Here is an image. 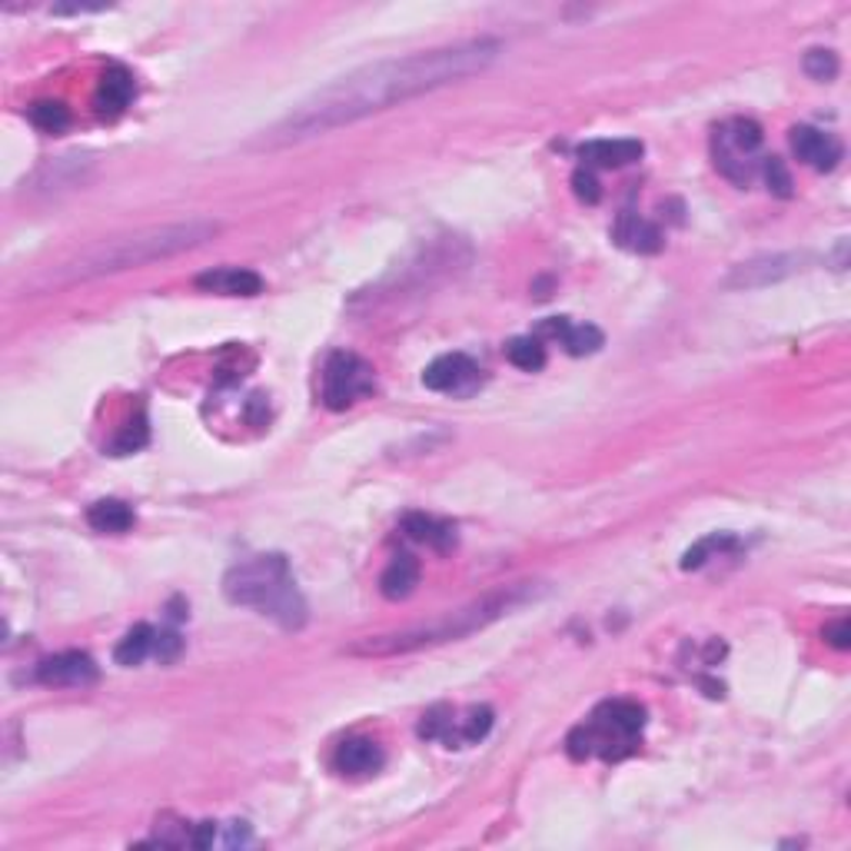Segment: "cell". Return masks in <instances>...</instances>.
<instances>
[{"instance_id": "obj_10", "label": "cell", "mask_w": 851, "mask_h": 851, "mask_svg": "<svg viewBox=\"0 0 851 851\" xmlns=\"http://www.w3.org/2000/svg\"><path fill=\"white\" fill-rule=\"evenodd\" d=\"M791 150L795 156L809 164L818 174H828L838 167V160L844 156L841 140L835 134H825L818 127H791Z\"/></svg>"}, {"instance_id": "obj_14", "label": "cell", "mask_w": 851, "mask_h": 851, "mask_svg": "<svg viewBox=\"0 0 851 851\" xmlns=\"http://www.w3.org/2000/svg\"><path fill=\"white\" fill-rule=\"evenodd\" d=\"M383 762H386V755L372 738H346L333 755V769L340 775H350V778H363V775L380 772Z\"/></svg>"}, {"instance_id": "obj_17", "label": "cell", "mask_w": 851, "mask_h": 851, "mask_svg": "<svg viewBox=\"0 0 851 851\" xmlns=\"http://www.w3.org/2000/svg\"><path fill=\"white\" fill-rule=\"evenodd\" d=\"M403 532L412 539V543H422L436 552H449L456 546V529L436 516H426V512H409L403 516Z\"/></svg>"}, {"instance_id": "obj_34", "label": "cell", "mask_w": 851, "mask_h": 851, "mask_svg": "<svg viewBox=\"0 0 851 851\" xmlns=\"http://www.w3.org/2000/svg\"><path fill=\"white\" fill-rule=\"evenodd\" d=\"M246 841H250V828H246V822H230L227 844L233 848V844H246Z\"/></svg>"}, {"instance_id": "obj_20", "label": "cell", "mask_w": 851, "mask_h": 851, "mask_svg": "<svg viewBox=\"0 0 851 851\" xmlns=\"http://www.w3.org/2000/svg\"><path fill=\"white\" fill-rule=\"evenodd\" d=\"M416 585H419V562H416L412 556H406V552L396 556V559L383 569V575H380V593H383L386 599H393V602L412 596Z\"/></svg>"}, {"instance_id": "obj_12", "label": "cell", "mask_w": 851, "mask_h": 851, "mask_svg": "<svg viewBox=\"0 0 851 851\" xmlns=\"http://www.w3.org/2000/svg\"><path fill=\"white\" fill-rule=\"evenodd\" d=\"M134 93H137L134 74H130L124 64H111V67L103 71L100 87H97V100H93V103H97V114L106 117V120L120 117L127 106H130Z\"/></svg>"}, {"instance_id": "obj_23", "label": "cell", "mask_w": 851, "mask_h": 851, "mask_svg": "<svg viewBox=\"0 0 851 851\" xmlns=\"http://www.w3.org/2000/svg\"><path fill=\"white\" fill-rule=\"evenodd\" d=\"M506 359L522 372H539L546 366V346L539 336H516L506 343Z\"/></svg>"}, {"instance_id": "obj_27", "label": "cell", "mask_w": 851, "mask_h": 851, "mask_svg": "<svg viewBox=\"0 0 851 851\" xmlns=\"http://www.w3.org/2000/svg\"><path fill=\"white\" fill-rule=\"evenodd\" d=\"M150 440V430H147V419L137 416V422H127V430H120V436L111 443V453L114 456H130L137 449H143Z\"/></svg>"}, {"instance_id": "obj_8", "label": "cell", "mask_w": 851, "mask_h": 851, "mask_svg": "<svg viewBox=\"0 0 851 851\" xmlns=\"http://www.w3.org/2000/svg\"><path fill=\"white\" fill-rule=\"evenodd\" d=\"M479 383H483V372H479V366L466 353L436 356L430 366L422 369V386L433 390V393L469 396Z\"/></svg>"}, {"instance_id": "obj_33", "label": "cell", "mask_w": 851, "mask_h": 851, "mask_svg": "<svg viewBox=\"0 0 851 851\" xmlns=\"http://www.w3.org/2000/svg\"><path fill=\"white\" fill-rule=\"evenodd\" d=\"M213 841H217V825H213V822H200V825L190 828V844L193 848H209Z\"/></svg>"}, {"instance_id": "obj_16", "label": "cell", "mask_w": 851, "mask_h": 851, "mask_svg": "<svg viewBox=\"0 0 851 851\" xmlns=\"http://www.w3.org/2000/svg\"><path fill=\"white\" fill-rule=\"evenodd\" d=\"M612 240L622 246V250H632V253H659L662 250V233L656 224L643 220L638 213L625 209L619 213V220L612 227Z\"/></svg>"}, {"instance_id": "obj_5", "label": "cell", "mask_w": 851, "mask_h": 851, "mask_svg": "<svg viewBox=\"0 0 851 851\" xmlns=\"http://www.w3.org/2000/svg\"><path fill=\"white\" fill-rule=\"evenodd\" d=\"M646 728V709L628 699L602 702L589 722H582L569 732L566 752L575 762L602 755L606 762H619L638 749V732Z\"/></svg>"}, {"instance_id": "obj_32", "label": "cell", "mask_w": 851, "mask_h": 851, "mask_svg": "<svg viewBox=\"0 0 851 851\" xmlns=\"http://www.w3.org/2000/svg\"><path fill=\"white\" fill-rule=\"evenodd\" d=\"M825 643L831 646V649H851V622L848 619H835V622H828L825 625Z\"/></svg>"}, {"instance_id": "obj_2", "label": "cell", "mask_w": 851, "mask_h": 851, "mask_svg": "<svg viewBox=\"0 0 851 851\" xmlns=\"http://www.w3.org/2000/svg\"><path fill=\"white\" fill-rule=\"evenodd\" d=\"M217 233H220L217 220H183V224L147 227V230L124 233L114 240H100V243L80 250L64 266H58V274L47 277L43 287H74V283H87L97 277L120 274V270H137V266L196 250Z\"/></svg>"}, {"instance_id": "obj_21", "label": "cell", "mask_w": 851, "mask_h": 851, "mask_svg": "<svg viewBox=\"0 0 851 851\" xmlns=\"http://www.w3.org/2000/svg\"><path fill=\"white\" fill-rule=\"evenodd\" d=\"M87 522L93 532H106V536H120L134 525V509L120 499H100L87 509Z\"/></svg>"}, {"instance_id": "obj_24", "label": "cell", "mask_w": 851, "mask_h": 851, "mask_svg": "<svg viewBox=\"0 0 851 851\" xmlns=\"http://www.w3.org/2000/svg\"><path fill=\"white\" fill-rule=\"evenodd\" d=\"M27 117L43 134H64L71 127V111L61 100H37V103H30Z\"/></svg>"}, {"instance_id": "obj_9", "label": "cell", "mask_w": 851, "mask_h": 851, "mask_svg": "<svg viewBox=\"0 0 851 851\" xmlns=\"http://www.w3.org/2000/svg\"><path fill=\"white\" fill-rule=\"evenodd\" d=\"M34 678L40 685H50V688H64V685L84 688V685H93L100 678V669H97V662L87 652L71 649V652H58V656L43 659L37 665Z\"/></svg>"}, {"instance_id": "obj_22", "label": "cell", "mask_w": 851, "mask_h": 851, "mask_svg": "<svg viewBox=\"0 0 851 851\" xmlns=\"http://www.w3.org/2000/svg\"><path fill=\"white\" fill-rule=\"evenodd\" d=\"M153 643H156V628L147 625V622H140V625H134V628L120 638V643H117L114 662L134 669V665H140L147 656H153Z\"/></svg>"}, {"instance_id": "obj_29", "label": "cell", "mask_w": 851, "mask_h": 851, "mask_svg": "<svg viewBox=\"0 0 851 851\" xmlns=\"http://www.w3.org/2000/svg\"><path fill=\"white\" fill-rule=\"evenodd\" d=\"M728 546H735V539H732V536H725V532H722V536L715 532V536H709V539L696 543V546H691V549L682 556V569H699V566H706V559H709L715 549H728Z\"/></svg>"}, {"instance_id": "obj_26", "label": "cell", "mask_w": 851, "mask_h": 851, "mask_svg": "<svg viewBox=\"0 0 851 851\" xmlns=\"http://www.w3.org/2000/svg\"><path fill=\"white\" fill-rule=\"evenodd\" d=\"M453 709L449 706H433L430 712L422 715V722H419V735L422 738H430V741H446V735H449V728H453Z\"/></svg>"}, {"instance_id": "obj_11", "label": "cell", "mask_w": 851, "mask_h": 851, "mask_svg": "<svg viewBox=\"0 0 851 851\" xmlns=\"http://www.w3.org/2000/svg\"><path fill=\"white\" fill-rule=\"evenodd\" d=\"M536 336H539V340H543V336L559 340L569 356H593V353H599L602 343H606V336H602L599 327H593V323H569L566 316H549V319H543L539 330H536Z\"/></svg>"}, {"instance_id": "obj_30", "label": "cell", "mask_w": 851, "mask_h": 851, "mask_svg": "<svg viewBox=\"0 0 851 851\" xmlns=\"http://www.w3.org/2000/svg\"><path fill=\"white\" fill-rule=\"evenodd\" d=\"M572 190H575V196L582 203H589V206H596L602 200V187H599V180H596V174L589 167H579L572 174Z\"/></svg>"}, {"instance_id": "obj_1", "label": "cell", "mask_w": 851, "mask_h": 851, "mask_svg": "<svg viewBox=\"0 0 851 851\" xmlns=\"http://www.w3.org/2000/svg\"><path fill=\"white\" fill-rule=\"evenodd\" d=\"M499 53H503V40L479 37V40H462L422 53H406V58H393V61L366 64L353 74L336 77L327 87L313 90L283 120H277L263 134L259 147L280 150V147L306 143L313 137H327L363 117L390 111L396 103L443 90L472 74H483L499 61Z\"/></svg>"}, {"instance_id": "obj_3", "label": "cell", "mask_w": 851, "mask_h": 851, "mask_svg": "<svg viewBox=\"0 0 851 851\" xmlns=\"http://www.w3.org/2000/svg\"><path fill=\"white\" fill-rule=\"evenodd\" d=\"M543 589H546L543 582L503 585V589H493L483 599H472L469 606H459V609H453V612H446L440 619L406 625V628H396V632H383V635H366V638H359V643H353L346 652L359 656V659H390V656H409V652H419V649L456 643V638H466L472 632H483L496 619H503L512 609L532 602Z\"/></svg>"}, {"instance_id": "obj_15", "label": "cell", "mask_w": 851, "mask_h": 851, "mask_svg": "<svg viewBox=\"0 0 851 851\" xmlns=\"http://www.w3.org/2000/svg\"><path fill=\"white\" fill-rule=\"evenodd\" d=\"M643 143L638 140H589L579 147V160L585 167H606V170H619L635 164L643 156Z\"/></svg>"}, {"instance_id": "obj_25", "label": "cell", "mask_w": 851, "mask_h": 851, "mask_svg": "<svg viewBox=\"0 0 851 851\" xmlns=\"http://www.w3.org/2000/svg\"><path fill=\"white\" fill-rule=\"evenodd\" d=\"M802 67H805V74H809L812 80L828 84V80L838 77V53H835V50H825V47H812V50L805 53Z\"/></svg>"}, {"instance_id": "obj_18", "label": "cell", "mask_w": 851, "mask_h": 851, "mask_svg": "<svg viewBox=\"0 0 851 851\" xmlns=\"http://www.w3.org/2000/svg\"><path fill=\"white\" fill-rule=\"evenodd\" d=\"M762 140H765L762 127L755 120H749V117H735V120L722 124L715 130V137H712V143H722L725 150H732V153H738L745 160H752L759 153Z\"/></svg>"}, {"instance_id": "obj_19", "label": "cell", "mask_w": 851, "mask_h": 851, "mask_svg": "<svg viewBox=\"0 0 851 851\" xmlns=\"http://www.w3.org/2000/svg\"><path fill=\"white\" fill-rule=\"evenodd\" d=\"M493 722H496V715H493L490 706H472L462 715H453V728L446 735V745H449V749H462V745L483 741L490 735Z\"/></svg>"}, {"instance_id": "obj_4", "label": "cell", "mask_w": 851, "mask_h": 851, "mask_svg": "<svg viewBox=\"0 0 851 851\" xmlns=\"http://www.w3.org/2000/svg\"><path fill=\"white\" fill-rule=\"evenodd\" d=\"M224 596L233 606L253 609L263 619H274L287 632L303 628L309 619V609L293 579V569H290L287 556H280V552H266V556H253L246 562H237L224 575Z\"/></svg>"}, {"instance_id": "obj_31", "label": "cell", "mask_w": 851, "mask_h": 851, "mask_svg": "<svg viewBox=\"0 0 851 851\" xmlns=\"http://www.w3.org/2000/svg\"><path fill=\"white\" fill-rule=\"evenodd\" d=\"M183 652V638H180V632H174V628H164V632H156V643H153V656L160 659V662H174L177 656Z\"/></svg>"}, {"instance_id": "obj_28", "label": "cell", "mask_w": 851, "mask_h": 851, "mask_svg": "<svg viewBox=\"0 0 851 851\" xmlns=\"http://www.w3.org/2000/svg\"><path fill=\"white\" fill-rule=\"evenodd\" d=\"M762 177H765V183H769V190H772L775 196L788 200V196L795 193V190H791V174H788V167H785L782 156H765V160H762Z\"/></svg>"}, {"instance_id": "obj_13", "label": "cell", "mask_w": 851, "mask_h": 851, "mask_svg": "<svg viewBox=\"0 0 851 851\" xmlns=\"http://www.w3.org/2000/svg\"><path fill=\"white\" fill-rule=\"evenodd\" d=\"M196 290L203 293H220V296H259L263 293V277L243 266H213V270L200 274Z\"/></svg>"}, {"instance_id": "obj_7", "label": "cell", "mask_w": 851, "mask_h": 851, "mask_svg": "<svg viewBox=\"0 0 851 851\" xmlns=\"http://www.w3.org/2000/svg\"><path fill=\"white\" fill-rule=\"evenodd\" d=\"M802 270V256L798 253H765L749 263H738L735 270L722 280L725 290H762L772 287L791 274Z\"/></svg>"}, {"instance_id": "obj_6", "label": "cell", "mask_w": 851, "mask_h": 851, "mask_svg": "<svg viewBox=\"0 0 851 851\" xmlns=\"http://www.w3.org/2000/svg\"><path fill=\"white\" fill-rule=\"evenodd\" d=\"M377 380H372L369 363H363L356 353H330L323 366V406L340 412L350 409L356 399L369 396Z\"/></svg>"}]
</instances>
